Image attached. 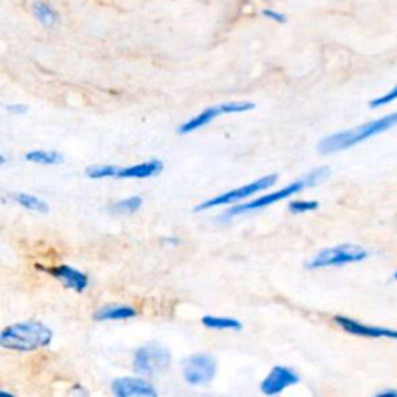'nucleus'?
Returning <instances> with one entry per match:
<instances>
[{
	"mask_svg": "<svg viewBox=\"0 0 397 397\" xmlns=\"http://www.w3.org/2000/svg\"><path fill=\"white\" fill-rule=\"evenodd\" d=\"M396 126H397V112H391L388 113V115L373 119V122L358 124L352 129L336 132V134L325 137L323 140L318 143V153L327 155L340 153V151L351 149L357 146V144L371 140V138L385 134V132L391 130Z\"/></svg>",
	"mask_w": 397,
	"mask_h": 397,
	"instance_id": "1",
	"label": "nucleus"
},
{
	"mask_svg": "<svg viewBox=\"0 0 397 397\" xmlns=\"http://www.w3.org/2000/svg\"><path fill=\"white\" fill-rule=\"evenodd\" d=\"M53 331L41 321H22L6 326L0 333V346L8 351L31 352L52 345Z\"/></svg>",
	"mask_w": 397,
	"mask_h": 397,
	"instance_id": "2",
	"label": "nucleus"
},
{
	"mask_svg": "<svg viewBox=\"0 0 397 397\" xmlns=\"http://www.w3.org/2000/svg\"><path fill=\"white\" fill-rule=\"evenodd\" d=\"M329 175H331V169L327 166L312 169L311 173L302 175L300 180L292 182V184H289L287 186L281 188V190H276L273 193L266 194V196L251 199L250 202H245V204H239L236 206L230 208V210L225 213V216H222V217L229 219V217L239 216V214H244V213L262 210V208L273 205V204H276V202H281V200L295 196V194L301 193L302 190H306V188H312L315 185L321 184V182H325L327 177H329Z\"/></svg>",
	"mask_w": 397,
	"mask_h": 397,
	"instance_id": "3",
	"label": "nucleus"
},
{
	"mask_svg": "<svg viewBox=\"0 0 397 397\" xmlns=\"http://www.w3.org/2000/svg\"><path fill=\"white\" fill-rule=\"evenodd\" d=\"M369 251L357 244H340L333 247H326L320 250L312 260L306 262V269L318 270L329 267H342L348 264H357L367 260Z\"/></svg>",
	"mask_w": 397,
	"mask_h": 397,
	"instance_id": "4",
	"label": "nucleus"
},
{
	"mask_svg": "<svg viewBox=\"0 0 397 397\" xmlns=\"http://www.w3.org/2000/svg\"><path fill=\"white\" fill-rule=\"evenodd\" d=\"M278 179H280L278 174L264 175V177L251 182V184L238 186V188H235V190H230L224 194H219V196H216V197L206 199L205 202H202V204H199L196 208H194V211H206V210H211V208H216V206L238 204V202L245 200L251 196H255V194H258V193L272 188L276 182H278Z\"/></svg>",
	"mask_w": 397,
	"mask_h": 397,
	"instance_id": "5",
	"label": "nucleus"
},
{
	"mask_svg": "<svg viewBox=\"0 0 397 397\" xmlns=\"http://www.w3.org/2000/svg\"><path fill=\"white\" fill-rule=\"evenodd\" d=\"M171 351L160 345L151 343L138 348L134 354V369L140 376H157L165 373L171 365Z\"/></svg>",
	"mask_w": 397,
	"mask_h": 397,
	"instance_id": "6",
	"label": "nucleus"
},
{
	"mask_svg": "<svg viewBox=\"0 0 397 397\" xmlns=\"http://www.w3.org/2000/svg\"><path fill=\"white\" fill-rule=\"evenodd\" d=\"M182 373H184V379L188 385H206L216 377L217 363L208 354H194L184 362Z\"/></svg>",
	"mask_w": 397,
	"mask_h": 397,
	"instance_id": "7",
	"label": "nucleus"
},
{
	"mask_svg": "<svg viewBox=\"0 0 397 397\" xmlns=\"http://www.w3.org/2000/svg\"><path fill=\"white\" fill-rule=\"evenodd\" d=\"M333 323H336L340 329H343L346 333L354 337L397 340V329H391V327L385 326L367 325L358 320L345 317V315H336V317H333Z\"/></svg>",
	"mask_w": 397,
	"mask_h": 397,
	"instance_id": "8",
	"label": "nucleus"
},
{
	"mask_svg": "<svg viewBox=\"0 0 397 397\" xmlns=\"http://www.w3.org/2000/svg\"><path fill=\"white\" fill-rule=\"evenodd\" d=\"M300 376L297 371L287 367H275L261 382V393L266 396H278L286 388H291L300 383Z\"/></svg>",
	"mask_w": 397,
	"mask_h": 397,
	"instance_id": "9",
	"label": "nucleus"
},
{
	"mask_svg": "<svg viewBox=\"0 0 397 397\" xmlns=\"http://www.w3.org/2000/svg\"><path fill=\"white\" fill-rule=\"evenodd\" d=\"M39 267L43 272H47L48 275H52L53 278L62 282V286L70 289V291H75L78 293H83L87 287H89V276H87L84 272L81 270L75 269L72 266H67V264H61V266L56 267H42V266H36Z\"/></svg>",
	"mask_w": 397,
	"mask_h": 397,
	"instance_id": "10",
	"label": "nucleus"
},
{
	"mask_svg": "<svg viewBox=\"0 0 397 397\" xmlns=\"http://www.w3.org/2000/svg\"><path fill=\"white\" fill-rule=\"evenodd\" d=\"M110 389L115 397H157L155 388L142 377H119L112 382Z\"/></svg>",
	"mask_w": 397,
	"mask_h": 397,
	"instance_id": "11",
	"label": "nucleus"
},
{
	"mask_svg": "<svg viewBox=\"0 0 397 397\" xmlns=\"http://www.w3.org/2000/svg\"><path fill=\"white\" fill-rule=\"evenodd\" d=\"M220 115H225L224 104L206 107V109L202 110L199 115L193 117L191 119H188V122H185L184 124H180L177 132H179L180 135L191 134V132H196V130H199L202 128H205L206 124H210L211 122H214V119H216Z\"/></svg>",
	"mask_w": 397,
	"mask_h": 397,
	"instance_id": "12",
	"label": "nucleus"
},
{
	"mask_svg": "<svg viewBox=\"0 0 397 397\" xmlns=\"http://www.w3.org/2000/svg\"><path fill=\"white\" fill-rule=\"evenodd\" d=\"M163 171V163L157 159L138 163L128 168H119L117 179H149Z\"/></svg>",
	"mask_w": 397,
	"mask_h": 397,
	"instance_id": "13",
	"label": "nucleus"
},
{
	"mask_svg": "<svg viewBox=\"0 0 397 397\" xmlns=\"http://www.w3.org/2000/svg\"><path fill=\"white\" fill-rule=\"evenodd\" d=\"M137 317V311L132 306L124 304H109L98 309L93 313L95 321H112V320H130Z\"/></svg>",
	"mask_w": 397,
	"mask_h": 397,
	"instance_id": "14",
	"label": "nucleus"
},
{
	"mask_svg": "<svg viewBox=\"0 0 397 397\" xmlns=\"http://www.w3.org/2000/svg\"><path fill=\"white\" fill-rule=\"evenodd\" d=\"M31 11H33V16L37 19V22L47 28H52L59 22L58 10L46 0H35L33 5H31Z\"/></svg>",
	"mask_w": 397,
	"mask_h": 397,
	"instance_id": "15",
	"label": "nucleus"
},
{
	"mask_svg": "<svg viewBox=\"0 0 397 397\" xmlns=\"http://www.w3.org/2000/svg\"><path fill=\"white\" fill-rule=\"evenodd\" d=\"M202 325L208 329L214 331H241L242 323L236 318H229V317H214V315H205L202 318Z\"/></svg>",
	"mask_w": 397,
	"mask_h": 397,
	"instance_id": "16",
	"label": "nucleus"
},
{
	"mask_svg": "<svg viewBox=\"0 0 397 397\" xmlns=\"http://www.w3.org/2000/svg\"><path fill=\"white\" fill-rule=\"evenodd\" d=\"M25 160L30 163H37V165H59L64 160V157L58 151L33 149L25 154Z\"/></svg>",
	"mask_w": 397,
	"mask_h": 397,
	"instance_id": "17",
	"label": "nucleus"
},
{
	"mask_svg": "<svg viewBox=\"0 0 397 397\" xmlns=\"http://www.w3.org/2000/svg\"><path fill=\"white\" fill-rule=\"evenodd\" d=\"M11 200L16 202L17 205H21L25 210L36 211V213H47L48 211V204L46 200L39 199L33 194L27 193H14L11 194Z\"/></svg>",
	"mask_w": 397,
	"mask_h": 397,
	"instance_id": "18",
	"label": "nucleus"
},
{
	"mask_svg": "<svg viewBox=\"0 0 397 397\" xmlns=\"http://www.w3.org/2000/svg\"><path fill=\"white\" fill-rule=\"evenodd\" d=\"M143 205V199L140 196H132L128 199H122L110 206V213L113 214H134L140 210Z\"/></svg>",
	"mask_w": 397,
	"mask_h": 397,
	"instance_id": "19",
	"label": "nucleus"
},
{
	"mask_svg": "<svg viewBox=\"0 0 397 397\" xmlns=\"http://www.w3.org/2000/svg\"><path fill=\"white\" fill-rule=\"evenodd\" d=\"M118 166H113V165H93L89 166L86 169V175L90 179H112L115 177L117 179V174H118Z\"/></svg>",
	"mask_w": 397,
	"mask_h": 397,
	"instance_id": "20",
	"label": "nucleus"
},
{
	"mask_svg": "<svg viewBox=\"0 0 397 397\" xmlns=\"http://www.w3.org/2000/svg\"><path fill=\"white\" fill-rule=\"evenodd\" d=\"M320 208V204L317 200H292L289 204V211L292 214H304L317 211Z\"/></svg>",
	"mask_w": 397,
	"mask_h": 397,
	"instance_id": "21",
	"label": "nucleus"
},
{
	"mask_svg": "<svg viewBox=\"0 0 397 397\" xmlns=\"http://www.w3.org/2000/svg\"><path fill=\"white\" fill-rule=\"evenodd\" d=\"M394 101H397V84L394 87H391V89H389L387 93H383V95L371 99L369 107L371 109H380V107H385L388 104H391V103H394Z\"/></svg>",
	"mask_w": 397,
	"mask_h": 397,
	"instance_id": "22",
	"label": "nucleus"
},
{
	"mask_svg": "<svg viewBox=\"0 0 397 397\" xmlns=\"http://www.w3.org/2000/svg\"><path fill=\"white\" fill-rule=\"evenodd\" d=\"M253 109L255 103H250V101H229V103H224V110L226 115H229V113L250 112Z\"/></svg>",
	"mask_w": 397,
	"mask_h": 397,
	"instance_id": "23",
	"label": "nucleus"
},
{
	"mask_svg": "<svg viewBox=\"0 0 397 397\" xmlns=\"http://www.w3.org/2000/svg\"><path fill=\"white\" fill-rule=\"evenodd\" d=\"M261 14L266 19H269V21H273V22H278V23H286L287 22V16L282 14V12H280V11L266 8V10L261 11Z\"/></svg>",
	"mask_w": 397,
	"mask_h": 397,
	"instance_id": "24",
	"label": "nucleus"
},
{
	"mask_svg": "<svg viewBox=\"0 0 397 397\" xmlns=\"http://www.w3.org/2000/svg\"><path fill=\"white\" fill-rule=\"evenodd\" d=\"M11 113H14V115H22V113H27L28 110V106H25V104H11L6 107Z\"/></svg>",
	"mask_w": 397,
	"mask_h": 397,
	"instance_id": "25",
	"label": "nucleus"
},
{
	"mask_svg": "<svg viewBox=\"0 0 397 397\" xmlns=\"http://www.w3.org/2000/svg\"><path fill=\"white\" fill-rule=\"evenodd\" d=\"M377 397H397V389L396 388H385V389H382V391H379L376 394Z\"/></svg>",
	"mask_w": 397,
	"mask_h": 397,
	"instance_id": "26",
	"label": "nucleus"
},
{
	"mask_svg": "<svg viewBox=\"0 0 397 397\" xmlns=\"http://www.w3.org/2000/svg\"><path fill=\"white\" fill-rule=\"evenodd\" d=\"M163 242L171 244V245H179L180 244V241H179L177 238H165V239H163Z\"/></svg>",
	"mask_w": 397,
	"mask_h": 397,
	"instance_id": "27",
	"label": "nucleus"
},
{
	"mask_svg": "<svg viewBox=\"0 0 397 397\" xmlns=\"http://www.w3.org/2000/svg\"><path fill=\"white\" fill-rule=\"evenodd\" d=\"M393 278H394V280H396V281H397V270H396V272H394V273H393Z\"/></svg>",
	"mask_w": 397,
	"mask_h": 397,
	"instance_id": "28",
	"label": "nucleus"
}]
</instances>
